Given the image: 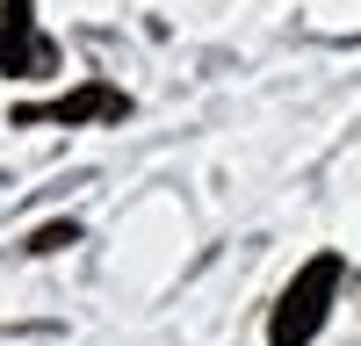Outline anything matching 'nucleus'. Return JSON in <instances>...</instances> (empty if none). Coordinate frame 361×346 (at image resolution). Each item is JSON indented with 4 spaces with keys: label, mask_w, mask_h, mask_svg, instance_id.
<instances>
[{
    "label": "nucleus",
    "mask_w": 361,
    "mask_h": 346,
    "mask_svg": "<svg viewBox=\"0 0 361 346\" xmlns=\"http://www.w3.org/2000/svg\"><path fill=\"white\" fill-rule=\"evenodd\" d=\"M333 296H340V260H333V252H318L311 267L282 288L267 339H275V346H311V339H318V325H325V310H333Z\"/></svg>",
    "instance_id": "obj_1"
},
{
    "label": "nucleus",
    "mask_w": 361,
    "mask_h": 346,
    "mask_svg": "<svg viewBox=\"0 0 361 346\" xmlns=\"http://www.w3.org/2000/svg\"><path fill=\"white\" fill-rule=\"evenodd\" d=\"M87 123V115H123V94H109V86H80V94H66V101H29L22 108V123Z\"/></svg>",
    "instance_id": "obj_2"
},
{
    "label": "nucleus",
    "mask_w": 361,
    "mask_h": 346,
    "mask_svg": "<svg viewBox=\"0 0 361 346\" xmlns=\"http://www.w3.org/2000/svg\"><path fill=\"white\" fill-rule=\"evenodd\" d=\"M73 238H80V231H73V224H44V231H37V238H29V252H58V245H73Z\"/></svg>",
    "instance_id": "obj_3"
},
{
    "label": "nucleus",
    "mask_w": 361,
    "mask_h": 346,
    "mask_svg": "<svg viewBox=\"0 0 361 346\" xmlns=\"http://www.w3.org/2000/svg\"><path fill=\"white\" fill-rule=\"evenodd\" d=\"M0 51H8V29H0Z\"/></svg>",
    "instance_id": "obj_4"
}]
</instances>
